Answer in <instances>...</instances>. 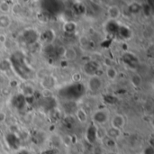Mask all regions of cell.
<instances>
[{
  "label": "cell",
  "mask_w": 154,
  "mask_h": 154,
  "mask_svg": "<svg viewBox=\"0 0 154 154\" xmlns=\"http://www.w3.org/2000/svg\"><path fill=\"white\" fill-rule=\"evenodd\" d=\"M92 118L95 123L103 125L110 120V113L107 109H99L93 114Z\"/></svg>",
  "instance_id": "obj_1"
},
{
  "label": "cell",
  "mask_w": 154,
  "mask_h": 154,
  "mask_svg": "<svg viewBox=\"0 0 154 154\" xmlns=\"http://www.w3.org/2000/svg\"><path fill=\"white\" fill-rule=\"evenodd\" d=\"M88 88L91 92H98L103 88L102 79L97 74L90 76L88 79Z\"/></svg>",
  "instance_id": "obj_2"
},
{
  "label": "cell",
  "mask_w": 154,
  "mask_h": 154,
  "mask_svg": "<svg viewBox=\"0 0 154 154\" xmlns=\"http://www.w3.org/2000/svg\"><path fill=\"white\" fill-rule=\"evenodd\" d=\"M125 119L122 115L116 114L111 118V127L121 130L125 127Z\"/></svg>",
  "instance_id": "obj_3"
},
{
  "label": "cell",
  "mask_w": 154,
  "mask_h": 154,
  "mask_svg": "<svg viewBox=\"0 0 154 154\" xmlns=\"http://www.w3.org/2000/svg\"><path fill=\"white\" fill-rule=\"evenodd\" d=\"M41 84L44 88V89L51 90L52 88H54V86L56 84V79L54 77L48 75V76H45L42 78V79L41 80Z\"/></svg>",
  "instance_id": "obj_4"
},
{
  "label": "cell",
  "mask_w": 154,
  "mask_h": 154,
  "mask_svg": "<svg viewBox=\"0 0 154 154\" xmlns=\"http://www.w3.org/2000/svg\"><path fill=\"white\" fill-rule=\"evenodd\" d=\"M107 14H108V17L111 20H116L121 15V9L116 5H110L108 7V10H107Z\"/></svg>",
  "instance_id": "obj_5"
},
{
  "label": "cell",
  "mask_w": 154,
  "mask_h": 154,
  "mask_svg": "<svg viewBox=\"0 0 154 154\" xmlns=\"http://www.w3.org/2000/svg\"><path fill=\"white\" fill-rule=\"evenodd\" d=\"M12 23V18L8 14L0 15V29H6Z\"/></svg>",
  "instance_id": "obj_6"
},
{
  "label": "cell",
  "mask_w": 154,
  "mask_h": 154,
  "mask_svg": "<svg viewBox=\"0 0 154 154\" xmlns=\"http://www.w3.org/2000/svg\"><path fill=\"white\" fill-rule=\"evenodd\" d=\"M63 56L65 57V59L67 60H74L77 58V51L75 50V48L69 47L65 49Z\"/></svg>",
  "instance_id": "obj_7"
},
{
  "label": "cell",
  "mask_w": 154,
  "mask_h": 154,
  "mask_svg": "<svg viewBox=\"0 0 154 154\" xmlns=\"http://www.w3.org/2000/svg\"><path fill=\"white\" fill-rule=\"evenodd\" d=\"M106 77L108 78V79H110V80H115L118 77V71H117L116 68L114 66L107 67L106 70Z\"/></svg>",
  "instance_id": "obj_8"
},
{
  "label": "cell",
  "mask_w": 154,
  "mask_h": 154,
  "mask_svg": "<svg viewBox=\"0 0 154 154\" xmlns=\"http://www.w3.org/2000/svg\"><path fill=\"white\" fill-rule=\"evenodd\" d=\"M130 82L133 85V87L138 88L143 84V79H142L141 75H139V74H134L131 77V79H130Z\"/></svg>",
  "instance_id": "obj_9"
},
{
  "label": "cell",
  "mask_w": 154,
  "mask_h": 154,
  "mask_svg": "<svg viewBox=\"0 0 154 154\" xmlns=\"http://www.w3.org/2000/svg\"><path fill=\"white\" fill-rule=\"evenodd\" d=\"M106 136H108L110 139H116L121 135V130L110 127L109 129L106 130Z\"/></svg>",
  "instance_id": "obj_10"
},
{
  "label": "cell",
  "mask_w": 154,
  "mask_h": 154,
  "mask_svg": "<svg viewBox=\"0 0 154 154\" xmlns=\"http://www.w3.org/2000/svg\"><path fill=\"white\" fill-rule=\"evenodd\" d=\"M11 10H12V5L9 2L3 1L0 3V12L3 13V14H7L8 13H10Z\"/></svg>",
  "instance_id": "obj_11"
},
{
  "label": "cell",
  "mask_w": 154,
  "mask_h": 154,
  "mask_svg": "<svg viewBox=\"0 0 154 154\" xmlns=\"http://www.w3.org/2000/svg\"><path fill=\"white\" fill-rule=\"evenodd\" d=\"M22 93L24 97H32L34 93V88L31 85H24L22 89Z\"/></svg>",
  "instance_id": "obj_12"
},
{
  "label": "cell",
  "mask_w": 154,
  "mask_h": 154,
  "mask_svg": "<svg viewBox=\"0 0 154 154\" xmlns=\"http://www.w3.org/2000/svg\"><path fill=\"white\" fill-rule=\"evenodd\" d=\"M77 117L81 123H86L88 121V114L83 108H79L77 111Z\"/></svg>",
  "instance_id": "obj_13"
},
{
  "label": "cell",
  "mask_w": 154,
  "mask_h": 154,
  "mask_svg": "<svg viewBox=\"0 0 154 154\" xmlns=\"http://www.w3.org/2000/svg\"><path fill=\"white\" fill-rule=\"evenodd\" d=\"M129 11L132 14H138L142 11V5L137 3H133L132 5H129Z\"/></svg>",
  "instance_id": "obj_14"
},
{
  "label": "cell",
  "mask_w": 154,
  "mask_h": 154,
  "mask_svg": "<svg viewBox=\"0 0 154 154\" xmlns=\"http://www.w3.org/2000/svg\"><path fill=\"white\" fill-rule=\"evenodd\" d=\"M76 28H77V25H76V23H73V22H68V23H66L64 24V30H65L67 32H73L72 30L75 31Z\"/></svg>",
  "instance_id": "obj_15"
},
{
  "label": "cell",
  "mask_w": 154,
  "mask_h": 154,
  "mask_svg": "<svg viewBox=\"0 0 154 154\" xmlns=\"http://www.w3.org/2000/svg\"><path fill=\"white\" fill-rule=\"evenodd\" d=\"M143 154H154L153 146L148 145L147 147H145V149L143 150Z\"/></svg>",
  "instance_id": "obj_16"
},
{
  "label": "cell",
  "mask_w": 154,
  "mask_h": 154,
  "mask_svg": "<svg viewBox=\"0 0 154 154\" xmlns=\"http://www.w3.org/2000/svg\"><path fill=\"white\" fill-rule=\"evenodd\" d=\"M6 119V114L3 111L0 112V123H4Z\"/></svg>",
  "instance_id": "obj_17"
},
{
  "label": "cell",
  "mask_w": 154,
  "mask_h": 154,
  "mask_svg": "<svg viewBox=\"0 0 154 154\" xmlns=\"http://www.w3.org/2000/svg\"><path fill=\"white\" fill-rule=\"evenodd\" d=\"M5 41H6V36H5V34L1 33V34H0V42H1V43H5Z\"/></svg>",
  "instance_id": "obj_18"
}]
</instances>
